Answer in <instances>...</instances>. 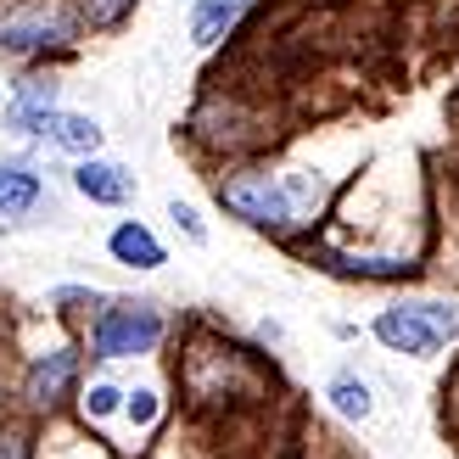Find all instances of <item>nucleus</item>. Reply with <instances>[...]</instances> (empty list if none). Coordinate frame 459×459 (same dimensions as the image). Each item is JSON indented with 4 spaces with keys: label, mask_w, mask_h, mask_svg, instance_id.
<instances>
[{
    "label": "nucleus",
    "mask_w": 459,
    "mask_h": 459,
    "mask_svg": "<svg viewBox=\"0 0 459 459\" xmlns=\"http://www.w3.org/2000/svg\"><path fill=\"white\" fill-rule=\"evenodd\" d=\"M213 202L247 230L297 236L325 208V179L308 169H269V163H230L213 179Z\"/></svg>",
    "instance_id": "1"
},
{
    "label": "nucleus",
    "mask_w": 459,
    "mask_h": 459,
    "mask_svg": "<svg viewBox=\"0 0 459 459\" xmlns=\"http://www.w3.org/2000/svg\"><path fill=\"white\" fill-rule=\"evenodd\" d=\"M169 336V314L152 297H107L96 319L84 325V348L101 364H124V359H146L163 348Z\"/></svg>",
    "instance_id": "2"
},
{
    "label": "nucleus",
    "mask_w": 459,
    "mask_h": 459,
    "mask_svg": "<svg viewBox=\"0 0 459 459\" xmlns=\"http://www.w3.org/2000/svg\"><path fill=\"white\" fill-rule=\"evenodd\" d=\"M370 336L386 353L403 359H437L448 342H459V303H437V297H398L370 319Z\"/></svg>",
    "instance_id": "3"
},
{
    "label": "nucleus",
    "mask_w": 459,
    "mask_h": 459,
    "mask_svg": "<svg viewBox=\"0 0 459 459\" xmlns=\"http://www.w3.org/2000/svg\"><path fill=\"white\" fill-rule=\"evenodd\" d=\"M84 34L79 6H56V0H17L0 12V56L12 62H39L67 51Z\"/></svg>",
    "instance_id": "4"
},
{
    "label": "nucleus",
    "mask_w": 459,
    "mask_h": 459,
    "mask_svg": "<svg viewBox=\"0 0 459 459\" xmlns=\"http://www.w3.org/2000/svg\"><path fill=\"white\" fill-rule=\"evenodd\" d=\"M179 386L191 393L196 409H230L241 398H258V370H252L247 353L230 348V342H202V348H191L186 364H179Z\"/></svg>",
    "instance_id": "5"
},
{
    "label": "nucleus",
    "mask_w": 459,
    "mask_h": 459,
    "mask_svg": "<svg viewBox=\"0 0 459 459\" xmlns=\"http://www.w3.org/2000/svg\"><path fill=\"white\" fill-rule=\"evenodd\" d=\"M79 370H84V359H79L74 342L34 353L29 364H22V386H17L22 409H29V415H45V420H51L67 398H79Z\"/></svg>",
    "instance_id": "6"
},
{
    "label": "nucleus",
    "mask_w": 459,
    "mask_h": 459,
    "mask_svg": "<svg viewBox=\"0 0 459 459\" xmlns=\"http://www.w3.org/2000/svg\"><path fill=\"white\" fill-rule=\"evenodd\" d=\"M56 112H62V84L51 74H29V79L12 84L6 107H0V124H6L17 141H45L51 124H56Z\"/></svg>",
    "instance_id": "7"
},
{
    "label": "nucleus",
    "mask_w": 459,
    "mask_h": 459,
    "mask_svg": "<svg viewBox=\"0 0 459 459\" xmlns=\"http://www.w3.org/2000/svg\"><path fill=\"white\" fill-rule=\"evenodd\" d=\"M45 202H51V191H45V174L29 163V157H6L0 163V236H12V230H22Z\"/></svg>",
    "instance_id": "8"
},
{
    "label": "nucleus",
    "mask_w": 459,
    "mask_h": 459,
    "mask_svg": "<svg viewBox=\"0 0 459 459\" xmlns=\"http://www.w3.org/2000/svg\"><path fill=\"white\" fill-rule=\"evenodd\" d=\"M67 179H74V191L90 202V208H129L134 202V174L118 163V157H101V152L79 157Z\"/></svg>",
    "instance_id": "9"
},
{
    "label": "nucleus",
    "mask_w": 459,
    "mask_h": 459,
    "mask_svg": "<svg viewBox=\"0 0 459 459\" xmlns=\"http://www.w3.org/2000/svg\"><path fill=\"white\" fill-rule=\"evenodd\" d=\"M319 269L342 274V281H409V274H420V264L409 258V252H342V247H319L314 252Z\"/></svg>",
    "instance_id": "10"
},
{
    "label": "nucleus",
    "mask_w": 459,
    "mask_h": 459,
    "mask_svg": "<svg viewBox=\"0 0 459 459\" xmlns=\"http://www.w3.org/2000/svg\"><path fill=\"white\" fill-rule=\"evenodd\" d=\"M107 258L118 264V269H134V274H152V269H163L169 264V247L152 236V230L141 219H118L107 230Z\"/></svg>",
    "instance_id": "11"
},
{
    "label": "nucleus",
    "mask_w": 459,
    "mask_h": 459,
    "mask_svg": "<svg viewBox=\"0 0 459 459\" xmlns=\"http://www.w3.org/2000/svg\"><path fill=\"white\" fill-rule=\"evenodd\" d=\"M247 12H252V0H191V45L196 51L224 45Z\"/></svg>",
    "instance_id": "12"
},
{
    "label": "nucleus",
    "mask_w": 459,
    "mask_h": 459,
    "mask_svg": "<svg viewBox=\"0 0 459 459\" xmlns=\"http://www.w3.org/2000/svg\"><path fill=\"white\" fill-rule=\"evenodd\" d=\"M45 146H56L62 157H96L101 152V124L90 118V112H56V124H51V134H45Z\"/></svg>",
    "instance_id": "13"
},
{
    "label": "nucleus",
    "mask_w": 459,
    "mask_h": 459,
    "mask_svg": "<svg viewBox=\"0 0 459 459\" xmlns=\"http://www.w3.org/2000/svg\"><path fill=\"white\" fill-rule=\"evenodd\" d=\"M325 403L336 409L348 426H364L376 415V398H370V381H364L359 370H336L331 381H325Z\"/></svg>",
    "instance_id": "14"
},
{
    "label": "nucleus",
    "mask_w": 459,
    "mask_h": 459,
    "mask_svg": "<svg viewBox=\"0 0 459 459\" xmlns=\"http://www.w3.org/2000/svg\"><path fill=\"white\" fill-rule=\"evenodd\" d=\"M124 398H129V386L96 376L90 386H79V415H84L90 426H107V420H118V415H124Z\"/></svg>",
    "instance_id": "15"
},
{
    "label": "nucleus",
    "mask_w": 459,
    "mask_h": 459,
    "mask_svg": "<svg viewBox=\"0 0 459 459\" xmlns=\"http://www.w3.org/2000/svg\"><path fill=\"white\" fill-rule=\"evenodd\" d=\"M45 303H51V314H62V319H79L84 314V325H90L96 308L107 303V291H96V286H51V291H45Z\"/></svg>",
    "instance_id": "16"
},
{
    "label": "nucleus",
    "mask_w": 459,
    "mask_h": 459,
    "mask_svg": "<svg viewBox=\"0 0 459 459\" xmlns=\"http://www.w3.org/2000/svg\"><path fill=\"white\" fill-rule=\"evenodd\" d=\"M74 6H79V22H84V29L107 34V29H124L141 0H74Z\"/></svg>",
    "instance_id": "17"
},
{
    "label": "nucleus",
    "mask_w": 459,
    "mask_h": 459,
    "mask_svg": "<svg viewBox=\"0 0 459 459\" xmlns=\"http://www.w3.org/2000/svg\"><path fill=\"white\" fill-rule=\"evenodd\" d=\"M124 420L134 431H152L157 420H163V393L157 386H129V398H124Z\"/></svg>",
    "instance_id": "18"
},
{
    "label": "nucleus",
    "mask_w": 459,
    "mask_h": 459,
    "mask_svg": "<svg viewBox=\"0 0 459 459\" xmlns=\"http://www.w3.org/2000/svg\"><path fill=\"white\" fill-rule=\"evenodd\" d=\"M169 219H174V230H186V241L191 247H208V224H202V213L191 208V202H169Z\"/></svg>",
    "instance_id": "19"
},
{
    "label": "nucleus",
    "mask_w": 459,
    "mask_h": 459,
    "mask_svg": "<svg viewBox=\"0 0 459 459\" xmlns=\"http://www.w3.org/2000/svg\"><path fill=\"white\" fill-rule=\"evenodd\" d=\"M0 459H34V437L22 426H0Z\"/></svg>",
    "instance_id": "20"
}]
</instances>
